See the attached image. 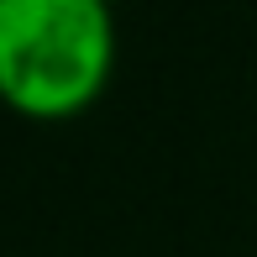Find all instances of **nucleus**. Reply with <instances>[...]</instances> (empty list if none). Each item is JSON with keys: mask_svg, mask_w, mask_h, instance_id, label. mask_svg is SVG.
<instances>
[{"mask_svg": "<svg viewBox=\"0 0 257 257\" xmlns=\"http://www.w3.org/2000/svg\"><path fill=\"white\" fill-rule=\"evenodd\" d=\"M100 6H121V0H100Z\"/></svg>", "mask_w": 257, "mask_h": 257, "instance_id": "obj_2", "label": "nucleus"}, {"mask_svg": "<svg viewBox=\"0 0 257 257\" xmlns=\"http://www.w3.org/2000/svg\"><path fill=\"white\" fill-rule=\"evenodd\" d=\"M115 63L110 6L0 0V100L37 121L79 115Z\"/></svg>", "mask_w": 257, "mask_h": 257, "instance_id": "obj_1", "label": "nucleus"}]
</instances>
